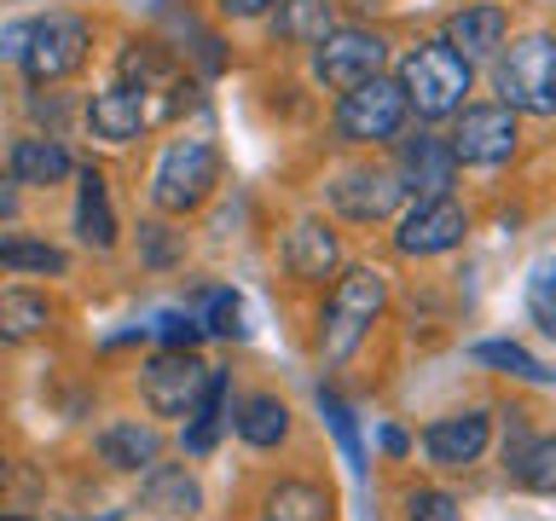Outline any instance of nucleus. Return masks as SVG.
I'll use <instances>...</instances> for the list:
<instances>
[{
	"mask_svg": "<svg viewBox=\"0 0 556 521\" xmlns=\"http://www.w3.org/2000/svg\"><path fill=\"white\" fill-rule=\"evenodd\" d=\"M52 330V302L41 290H0V342H35Z\"/></svg>",
	"mask_w": 556,
	"mask_h": 521,
	"instance_id": "24",
	"label": "nucleus"
},
{
	"mask_svg": "<svg viewBox=\"0 0 556 521\" xmlns=\"http://www.w3.org/2000/svg\"><path fill=\"white\" fill-rule=\"evenodd\" d=\"M220 429H226V371H208V389H203V399H198V411L186 417L180 446L191 452V458H203V452H215Z\"/></svg>",
	"mask_w": 556,
	"mask_h": 521,
	"instance_id": "26",
	"label": "nucleus"
},
{
	"mask_svg": "<svg viewBox=\"0 0 556 521\" xmlns=\"http://www.w3.org/2000/svg\"><path fill=\"white\" fill-rule=\"evenodd\" d=\"M93 446L116 475H146L151 463H163V434H156L151 423H139V417H122V423L99 429Z\"/></svg>",
	"mask_w": 556,
	"mask_h": 521,
	"instance_id": "16",
	"label": "nucleus"
},
{
	"mask_svg": "<svg viewBox=\"0 0 556 521\" xmlns=\"http://www.w3.org/2000/svg\"><path fill=\"white\" fill-rule=\"evenodd\" d=\"M203 389H208V365L191 347H168V354H151L139 365V399H146L151 417H191Z\"/></svg>",
	"mask_w": 556,
	"mask_h": 521,
	"instance_id": "6",
	"label": "nucleus"
},
{
	"mask_svg": "<svg viewBox=\"0 0 556 521\" xmlns=\"http://www.w3.org/2000/svg\"><path fill=\"white\" fill-rule=\"evenodd\" d=\"M261 521H330V493L319 481H278L261 498Z\"/></svg>",
	"mask_w": 556,
	"mask_h": 521,
	"instance_id": "22",
	"label": "nucleus"
},
{
	"mask_svg": "<svg viewBox=\"0 0 556 521\" xmlns=\"http://www.w3.org/2000/svg\"><path fill=\"white\" fill-rule=\"evenodd\" d=\"M493 441V417L486 411H458V417H434L424 429V452L434 469H469Z\"/></svg>",
	"mask_w": 556,
	"mask_h": 521,
	"instance_id": "12",
	"label": "nucleus"
},
{
	"mask_svg": "<svg viewBox=\"0 0 556 521\" xmlns=\"http://www.w3.org/2000/svg\"><path fill=\"white\" fill-rule=\"evenodd\" d=\"M232 423H238V441H243V446H261V452H267V446H278V441L290 434V406H285L278 394H250V399L238 406Z\"/></svg>",
	"mask_w": 556,
	"mask_h": 521,
	"instance_id": "25",
	"label": "nucleus"
},
{
	"mask_svg": "<svg viewBox=\"0 0 556 521\" xmlns=\"http://www.w3.org/2000/svg\"><path fill=\"white\" fill-rule=\"evenodd\" d=\"M87 47H93V24L76 12H47L41 24H29L24 35V76L35 87L70 81L87 64Z\"/></svg>",
	"mask_w": 556,
	"mask_h": 521,
	"instance_id": "5",
	"label": "nucleus"
},
{
	"mask_svg": "<svg viewBox=\"0 0 556 521\" xmlns=\"http://www.w3.org/2000/svg\"><path fill=\"white\" fill-rule=\"evenodd\" d=\"M156 330H163L168 347H191V342L203 336V325L191 319V313H163V325H156Z\"/></svg>",
	"mask_w": 556,
	"mask_h": 521,
	"instance_id": "35",
	"label": "nucleus"
},
{
	"mask_svg": "<svg viewBox=\"0 0 556 521\" xmlns=\"http://www.w3.org/2000/svg\"><path fill=\"white\" fill-rule=\"evenodd\" d=\"M198 325L215 330V336H243V302H238V290H208Z\"/></svg>",
	"mask_w": 556,
	"mask_h": 521,
	"instance_id": "30",
	"label": "nucleus"
},
{
	"mask_svg": "<svg viewBox=\"0 0 556 521\" xmlns=\"http://www.w3.org/2000/svg\"><path fill=\"white\" fill-rule=\"evenodd\" d=\"M452 174H458V156H452L446 139L417 134V139L400 145V186L417 191V198H446Z\"/></svg>",
	"mask_w": 556,
	"mask_h": 521,
	"instance_id": "14",
	"label": "nucleus"
},
{
	"mask_svg": "<svg viewBox=\"0 0 556 521\" xmlns=\"http://www.w3.org/2000/svg\"><path fill=\"white\" fill-rule=\"evenodd\" d=\"M7 174L17 186H59L70 174V151L47 134H24V139H12V151H7Z\"/></svg>",
	"mask_w": 556,
	"mask_h": 521,
	"instance_id": "18",
	"label": "nucleus"
},
{
	"mask_svg": "<svg viewBox=\"0 0 556 521\" xmlns=\"http://www.w3.org/2000/svg\"><path fill=\"white\" fill-rule=\"evenodd\" d=\"M0 272H35V278H64L70 272V255L47 238H29V232H0Z\"/></svg>",
	"mask_w": 556,
	"mask_h": 521,
	"instance_id": "23",
	"label": "nucleus"
},
{
	"mask_svg": "<svg viewBox=\"0 0 556 521\" xmlns=\"http://www.w3.org/2000/svg\"><path fill=\"white\" fill-rule=\"evenodd\" d=\"M87 128H93V139H104V145H134L139 134L151 128V104L146 93H134V87H104V93L87 99Z\"/></svg>",
	"mask_w": 556,
	"mask_h": 521,
	"instance_id": "13",
	"label": "nucleus"
},
{
	"mask_svg": "<svg viewBox=\"0 0 556 521\" xmlns=\"http://www.w3.org/2000/svg\"><path fill=\"white\" fill-rule=\"evenodd\" d=\"M504 35H510L504 7H464V12H452V24H446V47L458 52V59H493L504 47Z\"/></svg>",
	"mask_w": 556,
	"mask_h": 521,
	"instance_id": "17",
	"label": "nucleus"
},
{
	"mask_svg": "<svg viewBox=\"0 0 556 521\" xmlns=\"http://www.w3.org/2000/svg\"><path fill=\"white\" fill-rule=\"evenodd\" d=\"M400 198H406V186H400L394 168H348V174H337V186H330L337 215H348L354 226L389 220L400 208Z\"/></svg>",
	"mask_w": 556,
	"mask_h": 521,
	"instance_id": "11",
	"label": "nucleus"
},
{
	"mask_svg": "<svg viewBox=\"0 0 556 521\" xmlns=\"http://www.w3.org/2000/svg\"><path fill=\"white\" fill-rule=\"evenodd\" d=\"M516 111L510 104H469V111H458V128H452V156H458L464 168H498L516 156Z\"/></svg>",
	"mask_w": 556,
	"mask_h": 521,
	"instance_id": "8",
	"label": "nucleus"
},
{
	"mask_svg": "<svg viewBox=\"0 0 556 521\" xmlns=\"http://www.w3.org/2000/svg\"><path fill=\"white\" fill-rule=\"evenodd\" d=\"M406 521H458V498L441 493V486H424V493L406 498Z\"/></svg>",
	"mask_w": 556,
	"mask_h": 521,
	"instance_id": "33",
	"label": "nucleus"
},
{
	"mask_svg": "<svg viewBox=\"0 0 556 521\" xmlns=\"http://www.w3.org/2000/svg\"><path fill=\"white\" fill-rule=\"evenodd\" d=\"M0 521H29V516H0Z\"/></svg>",
	"mask_w": 556,
	"mask_h": 521,
	"instance_id": "39",
	"label": "nucleus"
},
{
	"mask_svg": "<svg viewBox=\"0 0 556 521\" xmlns=\"http://www.w3.org/2000/svg\"><path fill=\"white\" fill-rule=\"evenodd\" d=\"M12 215H17V180L0 174V220H12Z\"/></svg>",
	"mask_w": 556,
	"mask_h": 521,
	"instance_id": "37",
	"label": "nucleus"
},
{
	"mask_svg": "<svg viewBox=\"0 0 556 521\" xmlns=\"http://www.w3.org/2000/svg\"><path fill=\"white\" fill-rule=\"evenodd\" d=\"M476 359L481 365H493V371H510V377H528V382H551V371L539 365L528 347H516V342H476Z\"/></svg>",
	"mask_w": 556,
	"mask_h": 521,
	"instance_id": "29",
	"label": "nucleus"
},
{
	"mask_svg": "<svg viewBox=\"0 0 556 521\" xmlns=\"http://www.w3.org/2000/svg\"><path fill=\"white\" fill-rule=\"evenodd\" d=\"M267 17H273V35H278L285 47H319L325 35L337 29L330 0H278Z\"/></svg>",
	"mask_w": 556,
	"mask_h": 521,
	"instance_id": "21",
	"label": "nucleus"
},
{
	"mask_svg": "<svg viewBox=\"0 0 556 521\" xmlns=\"http://www.w3.org/2000/svg\"><path fill=\"white\" fill-rule=\"evenodd\" d=\"M382 307H389V278L377 267H348L337 278V290H330L325 302V319H319V354L330 365H342L354 347L365 342V330L382 319Z\"/></svg>",
	"mask_w": 556,
	"mask_h": 521,
	"instance_id": "1",
	"label": "nucleus"
},
{
	"mask_svg": "<svg viewBox=\"0 0 556 521\" xmlns=\"http://www.w3.org/2000/svg\"><path fill=\"white\" fill-rule=\"evenodd\" d=\"M382 59H389V41L377 29H330L313 47V76L325 87H337V93H348V87L382 76Z\"/></svg>",
	"mask_w": 556,
	"mask_h": 521,
	"instance_id": "9",
	"label": "nucleus"
},
{
	"mask_svg": "<svg viewBox=\"0 0 556 521\" xmlns=\"http://www.w3.org/2000/svg\"><path fill=\"white\" fill-rule=\"evenodd\" d=\"M400 93L424 122H446L464 111V93H469V59H458L446 41H424L400 59Z\"/></svg>",
	"mask_w": 556,
	"mask_h": 521,
	"instance_id": "2",
	"label": "nucleus"
},
{
	"mask_svg": "<svg viewBox=\"0 0 556 521\" xmlns=\"http://www.w3.org/2000/svg\"><path fill=\"white\" fill-rule=\"evenodd\" d=\"M528 313H533V325L556 342V267L551 260L533 267V278H528Z\"/></svg>",
	"mask_w": 556,
	"mask_h": 521,
	"instance_id": "31",
	"label": "nucleus"
},
{
	"mask_svg": "<svg viewBox=\"0 0 556 521\" xmlns=\"http://www.w3.org/2000/svg\"><path fill=\"white\" fill-rule=\"evenodd\" d=\"M122 87H134L146 99H151V87H174V59L156 41H134L122 52Z\"/></svg>",
	"mask_w": 556,
	"mask_h": 521,
	"instance_id": "27",
	"label": "nucleus"
},
{
	"mask_svg": "<svg viewBox=\"0 0 556 521\" xmlns=\"http://www.w3.org/2000/svg\"><path fill=\"white\" fill-rule=\"evenodd\" d=\"M498 93L510 111L528 116H556V35H521L498 59Z\"/></svg>",
	"mask_w": 556,
	"mask_h": 521,
	"instance_id": "4",
	"label": "nucleus"
},
{
	"mask_svg": "<svg viewBox=\"0 0 556 521\" xmlns=\"http://www.w3.org/2000/svg\"><path fill=\"white\" fill-rule=\"evenodd\" d=\"M215 7H220L226 17H267L278 0H215Z\"/></svg>",
	"mask_w": 556,
	"mask_h": 521,
	"instance_id": "36",
	"label": "nucleus"
},
{
	"mask_svg": "<svg viewBox=\"0 0 556 521\" xmlns=\"http://www.w3.org/2000/svg\"><path fill=\"white\" fill-rule=\"evenodd\" d=\"M319 411L330 417V429H337V441H342V452H348V463H354V469H365V446H359L354 411H348V406H342L337 394H319Z\"/></svg>",
	"mask_w": 556,
	"mask_h": 521,
	"instance_id": "32",
	"label": "nucleus"
},
{
	"mask_svg": "<svg viewBox=\"0 0 556 521\" xmlns=\"http://www.w3.org/2000/svg\"><path fill=\"white\" fill-rule=\"evenodd\" d=\"M510 475L528 493H556V441H528V452L510 463Z\"/></svg>",
	"mask_w": 556,
	"mask_h": 521,
	"instance_id": "28",
	"label": "nucleus"
},
{
	"mask_svg": "<svg viewBox=\"0 0 556 521\" xmlns=\"http://www.w3.org/2000/svg\"><path fill=\"white\" fill-rule=\"evenodd\" d=\"M469 232V215L452 198H417L406 215H400V232H394V250L400 255H446V250H458Z\"/></svg>",
	"mask_w": 556,
	"mask_h": 521,
	"instance_id": "10",
	"label": "nucleus"
},
{
	"mask_svg": "<svg viewBox=\"0 0 556 521\" xmlns=\"http://www.w3.org/2000/svg\"><path fill=\"white\" fill-rule=\"evenodd\" d=\"M215 180H220V151L208 139H174L151 174V203L163 215H191L198 203H208Z\"/></svg>",
	"mask_w": 556,
	"mask_h": 521,
	"instance_id": "3",
	"label": "nucleus"
},
{
	"mask_svg": "<svg viewBox=\"0 0 556 521\" xmlns=\"http://www.w3.org/2000/svg\"><path fill=\"white\" fill-rule=\"evenodd\" d=\"M139 250H146L151 267H168L180 255V238H168V226H139Z\"/></svg>",
	"mask_w": 556,
	"mask_h": 521,
	"instance_id": "34",
	"label": "nucleus"
},
{
	"mask_svg": "<svg viewBox=\"0 0 556 521\" xmlns=\"http://www.w3.org/2000/svg\"><path fill=\"white\" fill-rule=\"evenodd\" d=\"M139 504L156 516H198L203 510V486L198 475H186L180 463H151L146 486H139Z\"/></svg>",
	"mask_w": 556,
	"mask_h": 521,
	"instance_id": "19",
	"label": "nucleus"
},
{
	"mask_svg": "<svg viewBox=\"0 0 556 521\" xmlns=\"http://www.w3.org/2000/svg\"><path fill=\"white\" fill-rule=\"evenodd\" d=\"M76 232L87 250H116V208H111V186L99 168H81V191H76Z\"/></svg>",
	"mask_w": 556,
	"mask_h": 521,
	"instance_id": "20",
	"label": "nucleus"
},
{
	"mask_svg": "<svg viewBox=\"0 0 556 521\" xmlns=\"http://www.w3.org/2000/svg\"><path fill=\"white\" fill-rule=\"evenodd\" d=\"M406 93H400L394 76H371L359 87H348L342 104H337V134L348 145H377V139H394L406 128Z\"/></svg>",
	"mask_w": 556,
	"mask_h": 521,
	"instance_id": "7",
	"label": "nucleus"
},
{
	"mask_svg": "<svg viewBox=\"0 0 556 521\" xmlns=\"http://www.w3.org/2000/svg\"><path fill=\"white\" fill-rule=\"evenodd\" d=\"M285 267H290V278H302V284H325V278L342 267L337 232H330L325 220H295L290 238H285Z\"/></svg>",
	"mask_w": 556,
	"mask_h": 521,
	"instance_id": "15",
	"label": "nucleus"
},
{
	"mask_svg": "<svg viewBox=\"0 0 556 521\" xmlns=\"http://www.w3.org/2000/svg\"><path fill=\"white\" fill-rule=\"evenodd\" d=\"M0 475H7V446H0Z\"/></svg>",
	"mask_w": 556,
	"mask_h": 521,
	"instance_id": "38",
	"label": "nucleus"
}]
</instances>
